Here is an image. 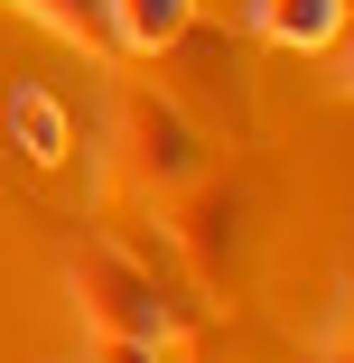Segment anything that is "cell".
I'll return each mask as SVG.
<instances>
[{"instance_id": "cell-1", "label": "cell", "mask_w": 354, "mask_h": 363, "mask_svg": "<svg viewBox=\"0 0 354 363\" xmlns=\"http://www.w3.org/2000/svg\"><path fill=\"white\" fill-rule=\"evenodd\" d=\"M205 168H215V140H205L159 84H112V112H103V159H94V186L103 205H177Z\"/></svg>"}, {"instance_id": "cell-2", "label": "cell", "mask_w": 354, "mask_h": 363, "mask_svg": "<svg viewBox=\"0 0 354 363\" xmlns=\"http://www.w3.org/2000/svg\"><path fill=\"white\" fill-rule=\"evenodd\" d=\"M168 252H140L121 233H94L65 252V289H75V308L94 335H121V345H177V326L196 317V298L159 270Z\"/></svg>"}, {"instance_id": "cell-3", "label": "cell", "mask_w": 354, "mask_h": 363, "mask_svg": "<svg viewBox=\"0 0 354 363\" xmlns=\"http://www.w3.org/2000/svg\"><path fill=\"white\" fill-rule=\"evenodd\" d=\"M159 214H168V252H177L196 279H224V270H233V242H243V196H233L215 168H205L177 205H159Z\"/></svg>"}, {"instance_id": "cell-4", "label": "cell", "mask_w": 354, "mask_h": 363, "mask_svg": "<svg viewBox=\"0 0 354 363\" xmlns=\"http://www.w3.org/2000/svg\"><path fill=\"white\" fill-rule=\"evenodd\" d=\"M345 19H354V0H252V28L270 38V47H336L345 38Z\"/></svg>"}, {"instance_id": "cell-5", "label": "cell", "mask_w": 354, "mask_h": 363, "mask_svg": "<svg viewBox=\"0 0 354 363\" xmlns=\"http://www.w3.org/2000/svg\"><path fill=\"white\" fill-rule=\"evenodd\" d=\"M103 28H112V56H159L168 38L196 28V0H103Z\"/></svg>"}, {"instance_id": "cell-6", "label": "cell", "mask_w": 354, "mask_h": 363, "mask_svg": "<svg viewBox=\"0 0 354 363\" xmlns=\"http://www.w3.org/2000/svg\"><path fill=\"white\" fill-rule=\"evenodd\" d=\"M10 130H19V159L28 168H56L65 150H75V130H65V112L47 94H10Z\"/></svg>"}, {"instance_id": "cell-7", "label": "cell", "mask_w": 354, "mask_h": 363, "mask_svg": "<svg viewBox=\"0 0 354 363\" xmlns=\"http://www.w3.org/2000/svg\"><path fill=\"white\" fill-rule=\"evenodd\" d=\"M10 10H28L38 28L75 38V47H112V28H103V0H10Z\"/></svg>"}, {"instance_id": "cell-8", "label": "cell", "mask_w": 354, "mask_h": 363, "mask_svg": "<svg viewBox=\"0 0 354 363\" xmlns=\"http://www.w3.org/2000/svg\"><path fill=\"white\" fill-rule=\"evenodd\" d=\"M94 363H168V345H121V335H94Z\"/></svg>"}, {"instance_id": "cell-9", "label": "cell", "mask_w": 354, "mask_h": 363, "mask_svg": "<svg viewBox=\"0 0 354 363\" xmlns=\"http://www.w3.org/2000/svg\"><path fill=\"white\" fill-rule=\"evenodd\" d=\"M317 363H354V326H345V335H326V354H317Z\"/></svg>"}, {"instance_id": "cell-10", "label": "cell", "mask_w": 354, "mask_h": 363, "mask_svg": "<svg viewBox=\"0 0 354 363\" xmlns=\"http://www.w3.org/2000/svg\"><path fill=\"white\" fill-rule=\"evenodd\" d=\"M345 94H354V47H345Z\"/></svg>"}]
</instances>
